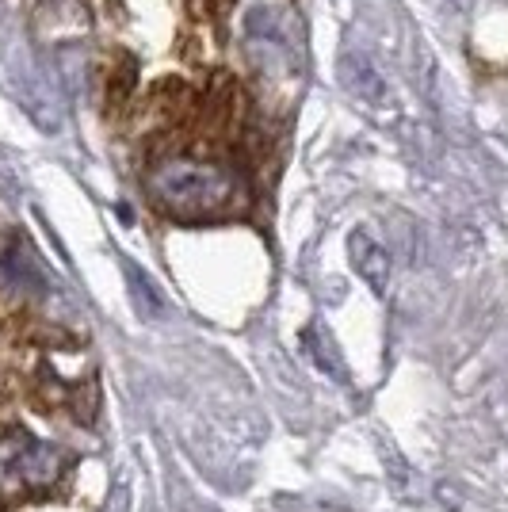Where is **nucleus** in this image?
<instances>
[{"instance_id":"0eeeda50","label":"nucleus","mask_w":508,"mask_h":512,"mask_svg":"<svg viewBox=\"0 0 508 512\" xmlns=\"http://www.w3.org/2000/svg\"><path fill=\"white\" fill-rule=\"evenodd\" d=\"M233 0H218V16H230Z\"/></svg>"},{"instance_id":"423d86ee","label":"nucleus","mask_w":508,"mask_h":512,"mask_svg":"<svg viewBox=\"0 0 508 512\" xmlns=\"http://www.w3.org/2000/svg\"><path fill=\"white\" fill-rule=\"evenodd\" d=\"M302 352L310 356V360L318 363L325 375H344V367H340V352H337V344L329 341V333L321 329L318 321L306 329V337H302Z\"/></svg>"},{"instance_id":"f257e3e1","label":"nucleus","mask_w":508,"mask_h":512,"mask_svg":"<svg viewBox=\"0 0 508 512\" xmlns=\"http://www.w3.org/2000/svg\"><path fill=\"white\" fill-rule=\"evenodd\" d=\"M146 192L157 211L180 222L218 218L245 203L241 176L230 165L207 161V157H165L146 176Z\"/></svg>"},{"instance_id":"20e7f679","label":"nucleus","mask_w":508,"mask_h":512,"mask_svg":"<svg viewBox=\"0 0 508 512\" xmlns=\"http://www.w3.org/2000/svg\"><path fill=\"white\" fill-rule=\"evenodd\" d=\"M340 81H344V88H348L356 100H363V104H371V107L390 104V88H386L382 73L375 69V62H371L367 54L348 50V54L340 58Z\"/></svg>"},{"instance_id":"39448f33","label":"nucleus","mask_w":508,"mask_h":512,"mask_svg":"<svg viewBox=\"0 0 508 512\" xmlns=\"http://www.w3.org/2000/svg\"><path fill=\"white\" fill-rule=\"evenodd\" d=\"M119 264H123V272H127L130 299L138 306V314H142V318H161V314H165V295L157 291V283H153L130 256H119Z\"/></svg>"},{"instance_id":"f03ea898","label":"nucleus","mask_w":508,"mask_h":512,"mask_svg":"<svg viewBox=\"0 0 508 512\" xmlns=\"http://www.w3.org/2000/svg\"><path fill=\"white\" fill-rule=\"evenodd\" d=\"M65 463L69 459L54 444H39L31 432L8 428L0 436V497L54 486L62 478Z\"/></svg>"},{"instance_id":"7ed1b4c3","label":"nucleus","mask_w":508,"mask_h":512,"mask_svg":"<svg viewBox=\"0 0 508 512\" xmlns=\"http://www.w3.org/2000/svg\"><path fill=\"white\" fill-rule=\"evenodd\" d=\"M348 256H352L356 276H360L363 283L382 299V295L390 291V272H394V264H390L386 249H382L367 230H352V234H348Z\"/></svg>"}]
</instances>
